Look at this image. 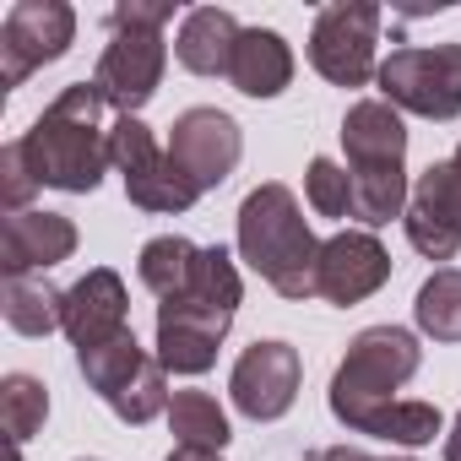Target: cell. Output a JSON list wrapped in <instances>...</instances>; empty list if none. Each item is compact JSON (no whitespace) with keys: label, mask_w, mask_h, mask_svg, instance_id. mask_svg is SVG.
<instances>
[{"label":"cell","mask_w":461,"mask_h":461,"mask_svg":"<svg viewBox=\"0 0 461 461\" xmlns=\"http://www.w3.org/2000/svg\"><path fill=\"white\" fill-rule=\"evenodd\" d=\"M245 299V283L222 245L201 250L185 294L158 304V364L168 375H206L217 364V342L234 326V310Z\"/></svg>","instance_id":"obj_1"},{"label":"cell","mask_w":461,"mask_h":461,"mask_svg":"<svg viewBox=\"0 0 461 461\" xmlns=\"http://www.w3.org/2000/svg\"><path fill=\"white\" fill-rule=\"evenodd\" d=\"M104 93L93 82H71L23 136L28 168L39 185L66 195H93L109 168V131H104Z\"/></svg>","instance_id":"obj_2"},{"label":"cell","mask_w":461,"mask_h":461,"mask_svg":"<svg viewBox=\"0 0 461 461\" xmlns=\"http://www.w3.org/2000/svg\"><path fill=\"white\" fill-rule=\"evenodd\" d=\"M240 256L261 272L283 299H315L321 277V240L288 185H256L240 201Z\"/></svg>","instance_id":"obj_3"},{"label":"cell","mask_w":461,"mask_h":461,"mask_svg":"<svg viewBox=\"0 0 461 461\" xmlns=\"http://www.w3.org/2000/svg\"><path fill=\"white\" fill-rule=\"evenodd\" d=\"M418 364H423V348H418L412 331H402V326H369V331H358L348 342V358L331 375V418L342 429L364 434L369 418L380 407H391L396 391L418 375Z\"/></svg>","instance_id":"obj_4"},{"label":"cell","mask_w":461,"mask_h":461,"mask_svg":"<svg viewBox=\"0 0 461 461\" xmlns=\"http://www.w3.org/2000/svg\"><path fill=\"white\" fill-rule=\"evenodd\" d=\"M380 98L418 120L461 114V44H407L380 60Z\"/></svg>","instance_id":"obj_5"},{"label":"cell","mask_w":461,"mask_h":461,"mask_svg":"<svg viewBox=\"0 0 461 461\" xmlns=\"http://www.w3.org/2000/svg\"><path fill=\"white\" fill-rule=\"evenodd\" d=\"M109 163L120 168L131 206H141V212H190L201 201L190 174L168 158V147H158V136H152V125H141V114H120L109 125Z\"/></svg>","instance_id":"obj_6"},{"label":"cell","mask_w":461,"mask_h":461,"mask_svg":"<svg viewBox=\"0 0 461 461\" xmlns=\"http://www.w3.org/2000/svg\"><path fill=\"white\" fill-rule=\"evenodd\" d=\"M375 44H380V6H369V0H337L310 28V66L331 87H364L369 77H380Z\"/></svg>","instance_id":"obj_7"},{"label":"cell","mask_w":461,"mask_h":461,"mask_svg":"<svg viewBox=\"0 0 461 461\" xmlns=\"http://www.w3.org/2000/svg\"><path fill=\"white\" fill-rule=\"evenodd\" d=\"M77 39V12L66 0H17L0 23V82L23 87L39 66H55Z\"/></svg>","instance_id":"obj_8"},{"label":"cell","mask_w":461,"mask_h":461,"mask_svg":"<svg viewBox=\"0 0 461 461\" xmlns=\"http://www.w3.org/2000/svg\"><path fill=\"white\" fill-rule=\"evenodd\" d=\"M163 66H168V39L158 28H114L98 55L93 87L114 114H141L163 87Z\"/></svg>","instance_id":"obj_9"},{"label":"cell","mask_w":461,"mask_h":461,"mask_svg":"<svg viewBox=\"0 0 461 461\" xmlns=\"http://www.w3.org/2000/svg\"><path fill=\"white\" fill-rule=\"evenodd\" d=\"M402 222H407V245L423 261H456L461 250V147L429 163V174H418Z\"/></svg>","instance_id":"obj_10"},{"label":"cell","mask_w":461,"mask_h":461,"mask_svg":"<svg viewBox=\"0 0 461 461\" xmlns=\"http://www.w3.org/2000/svg\"><path fill=\"white\" fill-rule=\"evenodd\" d=\"M168 158L190 174V185H195L201 195L217 190L228 174L240 168V158H245L240 120L222 114V109H185V114L168 125Z\"/></svg>","instance_id":"obj_11"},{"label":"cell","mask_w":461,"mask_h":461,"mask_svg":"<svg viewBox=\"0 0 461 461\" xmlns=\"http://www.w3.org/2000/svg\"><path fill=\"white\" fill-rule=\"evenodd\" d=\"M299 380H304V358L288 342H256L240 353L234 375H228V391H234V407L250 423H277L294 402H299Z\"/></svg>","instance_id":"obj_12"},{"label":"cell","mask_w":461,"mask_h":461,"mask_svg":"<svg viewBox=\"0 0 461 461\" xmlns=\"http://www.w3.org/2000/svg\"><path fill=\"white\" fill-rule=\"evenodd\" d=\"M385 283H391V256L369 228H342V234H331L321 245V277H315L321 299L348 310V304H364L369 294H380Z\"/></svg>","instance_id":"obj_13"},{"label":"cell","mask_w":461,"mask_h":461,"mask_svg":"<svg viewBox=\"0 0 461 461\" xmlns=\"http://www.w3.org/2000/svg\"><path fill=\"white\" fill-rule=\"evenodd\" d=\"M77 256V222L66 212H17L0 228V272L6 277H33Z\"/></svg>","instance_id":"obj_14"},{"label":"cell","mask_w":461,"mask_h":461,"mask_svg":"<svg viewBox=\"0 0 461 461\" xmlns=\"http://www.w3.org/2000/svg\"><path fill=\"white\" fill-rule=\"evenodd\" d=\"M125 310H131L125 277H120L114 267H93L87 277H77V283L66 288V321H60V331H66V337L77 342V353H82V348H98V342L131 331V326H125Z\"/></svg>","instance_id":"obj_15"},{"label":"cell","mask_w":461,"mask_h":461,"mask_svg":"<svg viewBox=\"0 0 461 461\" xmlns=\"http://www.w3.org/2000/svg\"><path fill=\"white\" fill-rule=\"evenodd\" d=\"M342 152H348V168H407L402 109H391L385 98H358L342 114Z\"/></svg>","instance_id":"obj_16"},{"label":"cell","mask_w":461,"mask_h":461,"mask_svg":"<svg viewBox=\"0 0 461 461\" xmlns=\"http://www.w3.org/2000/svg\"><path fill=\"white\" fill-rule=\"evenodd\" d=\"M240 17L222 12V6H195L185 12L179 23V39H174V55L190 77H228L234 66V50H240Z\"/></svg>","instance_id":"obj_17"},{"label":"cell","mask_w":461,"mask_h":461,"mask_svg":"<svg viewBox=\"0 0 461 461\" xmlns=\"http://www.w3.org/2000/svg\"><path fill=\"white\" fill-rule=\"evenodd\" d=\"M228 82H234L245 98H277L294 82V50L277 28H245L234 66H228Z\"/></svg>","instance_id":"obj_18"},{"label":"cell","mask_w":461,"mask_h":461,"mask_svg":"<svg viewBox=\"0 0 461 461\" xmlns=\"http://www.w3.org/2000/svg\"><path fill=\"white\" fill-rule=\"evenodd\" d=\"M168 434H174L179 450H201V456H222V445L234 439V434H228V412L206 391H174V402H168Z\"/></svg>","instance_id":"obj_19"},{"label":"cell","mask_w":461,"mask_h":461,"mask_svg":"<svg viewBox=\"0 0 461 461\" xmlns=\"http://www.w3.org/2000/svg\"><path fill=\"white\" fill-rule=\"evenodd\" d=\"M0 315L17 337H50L66 321V294L50 288L44 277H6V294H0Z\"/></svg>","instance_id":"obj_20"},{"label":"cell","mask_w":461,"mask_h":461,"mask_svg":"<svg viewBox=\"0 0 461 461\" xmlns=\"http://www.w3.org/2000/svg\"><path fill=\"white\" fill-rule=\"evenodd\" d=\"M195 261H201V245H190L185 234H158V240L141 245V256H136V277H141L147 294L174 299V294H185Z\"/></svg>","instance_id":"obj_21"},{"label":"cell","mask_w":461,"mask_h":461,"mask_svg":"<svg viewBox=\"0 0 461 461\" xmlns=\"http://www.w3.org/2000/svg\"><path fill=\"white\" fill-rule=\"evenodd\" d=\"M353 174V217L369 228H385L391 217H407V201H412V185H407V168H348Z\"/></svg>","instance_id":"obj_22"},{"label":"cell","mask_w":461,"mask_h":461,"mask_svg":"<svg viewBox=\"0 0 461 461\" xmlns=\"http://www.w3.org/2000/svg\"><path fill=\"white\" fill-rule=\"evenodd\" d=\"M141 364H147V348L136 342V331H120V337H109V342H98V348H82L77 353V369H82V380L109 402L120 385H131L136 375H141Z\"/></svg>","instance_id":"obj_23"},{"label":"cell","mask_w":461,"mask_h":461,"mask_svg":"<svg viewBox=\"0 0 461 461\" xmlns=\"http://www.w3.org/2000/svg\"><path fill=\"white\" fill-rule=\"evenodd\" d=\"M418 331L434 342H461V267H439L412 299Z\"/></svg>","instance_id":"obj_24"},{"label":"cell","mask_w":461,"mask_h":461,"mask_svg":"<svg viewBox=\"0 0 461 461\" xmlns=\"http://www.w3.org/2000/svg\"><path fill=\"white\" fill-rule=\"evenodd\" d=\"M364 434H375V439H391V445H407V450H418V445H434V434H445V418H439V407L434 402H418V396H396L391 407H380L375 418H369V429Z\"/></svg>","instance_id":"obj_25"},{"label":"cell","mask_w":461,"mask_h":461,"mask_svg":"<svg viewBox=\"0 0 461 461\" xmlns=\"http://www.w3.org/2000/svg\"><path fill=\"white\" fill-rule=\"evenodd\" d=\"M0 418H6V434H12L17 445H28V439L44 429V418H50V391H44V380H39V375H6V380H0Z\"/></svg>","instance_id":"obj_26"},{"label":"cell","mask_w":461,"mask_h":461,"mask_svg":"<svg viewBox=\"0 0 461 461\" xmlns=\"http://www.w3.org/2000/svg\"><path fill=\"white\" fill-rule=\"evenodd\" d=\"M304 195L321 217H353V174L331 158H310L304 168Z\"/></svg>","instance_id":"obj_27"},{"label":"cell","mask_w":461,"mask_h":461,"mask_svg":"<svg viewBox=\"0 0 461 461\" xmlns=\"http://www.w3.org/2000/svg\"><path fill=\"white\" fill-rule=\"evenodd\" d=\"M33 190H44V185L33 179L28 152H23V136H17V141H6V152H0V206H6V217L28 212Z\"/></svg>","instance_id":"obj_28"},{"label":"cell","mask_w":461,"mask_h":461,"mask_svg":"<svg viewBox=\"0 0 461 461\" xmlns=\"http://www.w3.org/2000/svg\"><path fill=\"white\" fill-rule=\"evenodd\" d=\"M174 23V0H120V6L109 12V33L114 28H168Z\"/></svg>","instance_id":"obj_29"},{"label":"cell","mask_w":461,"mask_h":461,"mask_svg":"<svg viewBox=\"0 0 461 461\" xmlns=\"http://www.w3.org/2000/svg\"><path fill=\"white\" fill-rule=\"evenodd\" d=\"M315 461H375V456L358 445H326V450H315Z\"/></svg>","instance_id":"obj_30"},{"label":"cell","mask_w":461,"mask_h":461,"mask_svg":"<svg viewBox=\"0 0 461 461\" xmlns=\"http://www.w3.org/2000/svg\"><path fill=\"white\" fill-rule=\"evenodd\" d=\"M445 461H461V412H456V423L445 434Z\"/></svg>","instance_id":"obj_31"},{"label":"cell","mask_w":461,"mask_h":461,"mask_svg":"<svg viewBox=\"0 0 461 461\" xmlns=\"http://www.w3.org/2000/svg\"><path fill=\"white\" fill-rule=\"evenodd\" d=\"M168 461H222V456H201V450H179V445H174Z\"/></svg>","instance_id":"obj_32"},{"label":"cell","mask_w":461,"mask_h":461,"mask_svg":"<svg viewBox=\"0 0 461 461\" xmlns=\"http://www.w3.org/2000/svg\"><path fill=\"white\" fill-rule=\"evenodd\" d=\"M391 461H412V456H391Z\"/></svg>","instance_id":"obj_33"},{"label":"cell","mask_w":461,"mask_h":461,"mask_svg":"<svg viewBox=\"0 0 461 461\" xmlns=\"http://www.w3.org/2000/svg\"><path fill=\"white\" fill-rule=\"evenodd\" d=\"M310 461H315V456H310Z\"/></svg>","instance_id":"obj_34"},{"label":"cell","mask_w":461,"mask_h":461,"mask_svg":"<svg viewBox=\"0 0 461 461\" xmlns=\"http://www.w3.org/2000/svg\"><path fill=\"white\" fill-rule=\"evenodd\" d=\"M82 461H87V456H82Z\"/></svg>","instance_id":"obj_35"}]
</instances>
